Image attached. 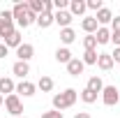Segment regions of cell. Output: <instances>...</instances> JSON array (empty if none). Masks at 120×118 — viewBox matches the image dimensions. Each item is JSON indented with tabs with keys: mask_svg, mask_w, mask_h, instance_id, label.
<instances>
[{
	"mask_svg": "<svg viewBox=\"0 0 120 118\" xmlns=\"http://www.w3.org/2000/svg\"><path fill=\"white\" fill-rule=\"evenodd\" d=\"M76 100H79V93L74 88H67L58 93V95H53V109L56 111H62V109H69V106H74Z\"/></svg>",
	"mask_w": 120,
	"mask_h": 118,
	"instance_id": "6da1fadb",
	"label": "cell"
},
{
	"mask_svg": "<svg viewBox=\"0 0 120 118\" xmlns=\"http://www.w3.org/2000/svg\"><path fill=\"white\" fill-rule=\"evenodd\" d=\"M14 14H12V9H2L0 12V37L5 39L7 35H12L14 32Z\"/></svg>",
	"mask_w": 120,
	"mask_h": 118,
	"instance_id": "7a4b0ae2",
	"label": "cell"
},
{
	"mask_svg": "<svg viewBox=\"0 0 120 118\" xmlns=\"http://www.w3.org/2000/svg\"><path fill=\"white\" fill-rule=\"evenodd\" d=\"M5 109H7V114H12V116H21V111H23V102H21V97L19 95H7L5 97Z\"/></svg>",
	"mask_w": 120,
	"mask_h": 118,
	"instance_id": "3957f363",
	"label": "cell"
},
{
	"mask_svg": "<svg viewBox=\"0 0 120 118\" xmlns=\"http://www.w3.org/2000/svg\"><path fill=\"white\" fill-rule=\"evenodd\" d=\"M102 102L106 106H116L120 102V90L116 86H104V90H102Z\"/></svg>",
	"mask_w": 120,
	"mask_h": 118,
	"instance_id": "277c9868",
	"label": "cell"
},
{
	"mask_svg": "<svg viewBox=\"0 0 120 118\" xmlns=\"http://www.w3.org/2000/svg\"><path fill=\"white\" fill-rule=\"evenodd\" d=\"M32 56H35V46L28 44V42H23V44L16 49V58L21 60V63H30V60H32Z\"/></svg>",
	"mask_w": 120,
	"mask_h": 118,
	"instance_id": "5b68a950",
	"label": "cell"
},
{
	"mask_svg": "<svg viewBox=\"0 0 120 118\" xmlns=\"http://www.w3.org/2000/svg\"><path fill=\"white\" fill-rule=\"evenodd\" d=\"M14 93H16V83L9 76H0V95L7 97V95H14Z\"/></svg>",
	"mask_w": 120,
	"mask_h": 118,
	"instance_id": "8992f818",
	"label": "cell"
},
{
	"mask_svg": "<svg viewBox=\"0 0 120 118\" xmlns=\"http://www.w3.org/2000/svg\"><path fill=\"white\" fill-rule=\"evenodd\" d=\"M28 12H30L28 2H21V0H19V2L14 5V9H12V14H14V21H16V26H19V23H21V21L26 19V14H28Z\"/></svg>",
	"mask_w": 120,
	"mask_h": 118,
	"instance_id": "52a82bcc",
	"label": "cell"
},
{
	"mask_svg": "<svg viewBox=\"0 0 120 118\" xmlns=\"http://www.w3.org/2000/svg\"><path fill=\"white\" fill-rule=\"evenodd\" d=\"M53 19H56V23H58L60 30H62V28H69V23H72L74 16L69 14V9H62V12H53Z\"/></svg>",
	"mask_w": 120,
	"mask_h": 118,
	"instance_id": "ba28073f",
	"label": "cell"
},
{
	"mask_svg": "<svg viewBox=\"0 0 120 118\" xmlns=\"http://www.w3.org/2000/svg\"><path fill=\"white\" fill-rule=\"evenodd\" d=\"M35 90H37V86L32 83V81H21L19 86H16V95H23V97H32L35 95Z\"/></svg>",
	"mask_w": 120,
	"mask_h": 118,
	"instance_id": "9c48e42d",
	"label": "cell"
},
{
	"mask_svg": "<svg viewBox=\"0 0 120 118\" xmlns=\"http://www.w3.org/2000/svg\"><path fill=\"white\" fill-rule=\"evenodd\" d=\"M83 70H86V65H83L81 58H72L69 63H67V72H69V76H81Z\"/></svg>",
	"mask_w": 120,
	"mask_h": 118,
	"instance_id": "30bf717a",
	"label": "cell"
},
{
	"mask_svg": "<svg viewBox=\"0 0 120 118\" xmlns=\"http://www.w3.org/2000/svg\"><path fill=\"white\" fill-rule=\"evenodd\" d=\"M12 74H14V76H19L21 81H26V76L30 74V65H28V63H21V60H16L14 65H12Z\"/></svg>",
	"mask_w": 120,
	"mask_h": 118,
	"instance_id": "8fae6325",
	"label": "cell"
},
{
	"mask_svg": "<svg viewBox=\"0 0 120 118\" xmlns=\"http://www.w3.org/2000/svg\"><path fill=\"white\" fill-rule=\"evenodd\" d=\"M86 9H88L86 0H69V14L72 16H83Z\"/></svg>",
	"mask_w": 120,
	"mask_h": 118,
	"instance_id": "7c38bea8",
	"label": "cell"
},
{
	"mask_svg": "<svg viewBox=\"0 0 120 118\" xmlns=\"http://www.w3.org/2000/svg\"><path fill=\"white\" fill-rule=\"evenodd\" d=\"M21 44H23V37H21V30H19V28H16L12 35H7V37H5V46H7V49H9V46L19 49Z\"/></svg>",
	"mask_w": 120,
	"mask_h": 118,
	"instance_id": "4fadbf2b",
	"label": "cell"
},
{
	"mask_svg": "<svg viewBox=\"0 0 120 118\" xmlns=\"http://www.w3.org/2000/svg\"><path fill=\"white\" fill-rule=\"evenodd\" d=\"M86 88L92 90V93H97V95H102V90H104V81H102V76H90L88 83H86Z\"/></svg>",
	"mask_w": 120,
	"mask_h": 118,
	"instance_id": "5bb4252c",
	"label": "cell"
},
{
	"mask_svg": "<svg viewBox=\"0 0 120 118\" xmlns=\"http://www.w3.org/2000/svg\"><path fill=\"white\" fill-rule=\"evenodd\" d=\"M81 28L86 30L88 35H95L97 28H99V23H97V19H95V16H86V19L81 21Z\"/></svg>",
	"mask_w": 120,
	"mask_h": 118,
	"instance_id": "9a60e30c",
	"label": "cell"
},
{
	"mask_svg": "<svg viewBox=\"0 0 120 118\" xmlns=\"http://www.w3.org/2000/svg\"><path fill=\"white\" fill-rule=\"evenodd\" d=\"M95 39H97V44H109V42H111V28L99 26L97 32H95Z\"/></svg>",
	"mask_w": 120,
	"mask_h": 118,
	"instance_id": "2e32d148",
	"label": "cell"
},
{
	"mask_svg": "<svg viewBox=\"0 0 120 118\" xmlns=\"http://www.w3.org/2000/svg\"><path fill=\"white\" fill-rule=\"evenodd\" d=\"M113 65H116V63H113V58H111V53H99V58H97V67H99L102 72H109Z\"/></svg>",
	"mask_w": 120,
	"mask_h": 118,
	"instance_id": "e0dca14e",
	"label": "cell"
},
{
	"mask_svg": "<svg viewBox=\"0 0 120 118\" xmlns=\"http://www.w3.org/2000/svg\"><path fill=\"white\" fill-rule=\"evenodd\" d=\"M95 19H97V23H99V26H106V23H111V21H113V12H111L109 7H102V9L95 14Z\"/></svg>",
	"mask_w": 120,
	"mask_h": 118,
	"instance_id": "ac0fdd59",
	"label": "cell"
},
{
	"mask_svg": "<svg viewBox=\"0 0 120 118\" xmlns=\"http://www.w3.org/2000/svg\"><path fill=\"white\" fill-rule=\"evenodd\" d=\"M74 39H76L74 28H62V30H60V42H62L65 46H69L72 42H74Z\"/></svg>",
	"mask_w": 120,
	"mask_h": 118,
	"instance_id": "d6986e66",
	"label": "cell"
},
{
	"mask_svg": "<svg viewBox=\"0 0 120 118\" xmlns=\"http://www.w3.org/2000/svg\"><path fill=\"white\" fill-rule=\"evenodd\" d=\"M53 23H56V19H53L51 12H44V14L37 16V26H39V28H51Z\"/></svg>",
	"mask_w": 120,
	"mask_h": 118,
	"instance_id": "ffe728a7",
	"label": "cell"
},
{
	"mask_svg": "<svg viewBox=\"0 0 120 118\" xmlns=\"http://www.w3.org/2000/svg\"><path fill=\"white\" fill-rule=\"evenodd\" d=\"M56 60H58V63H62V65H67V63L72 60V51H69L67 46H60L58 51H56Z\"/></svg>",
	"mask_w": 120,
	"mask_h": 118,
	"instance_id": "44dd1931",
	"label": "cell"
},
{
	"mask_svg": "<svg viewBox=\"0 0 120 118\" xmlns=\"http://www.w3.org/2000/svg\"><path fill=\"white\" fill-rule=\"evenodd\" d=\"M37 88L42 90V93H51V90H53V79H51V76H39Z\"/></svg>",
	"mask_w": 120,
	"mask_h": 118,
	"instance_id": "7402d4cb",
	"label": "cell"
},
{
	"mask_svg": "<svg viewBox=\"0 0 120 118\" xmlns=\"http://www.w3.org/2000/svg\"><path fill=\"white\" fill-rule=\"evenodd\" d=\"M97 58H99V53H97V49H92V51H86L83 53V65H97Z\"/></svg>",
	"mask_w": 120,
	"mask_h": 118,
	"instance_id": "603a6c76",
	"label": "cell"
},
{
	"mask_svg": "<svg viewBox=\"0 0 120 118\" xmlns=\"http://www.w3.org/2000/svg\"><path fill=\"white\" fill-rule=\"evenodd\" d=\"M81 100L86 104H92V102H97V93H92V90H88V88H83L81 90V95H79Z\"/></svg>",
	"mask_w": 120,
	"mask_h": 118,
	"instance_id": "cb8c5ba5",
	"label": "cell"
},
{
	"mask_svg": "<svg viewBox=\"0 0 120 118\" xmlns=\"http://www.w3.org/2000/svg\"><path fill=\"white\" fill-rule=\"evenodd\" d=\"M83 49H86V51L97 49V39H95V35H86V37H83Z\"/></svg>",
	"mask_w": 120,
	"mask_h": 118,
	"instance_id": "d4e9b609",
	"label": "cell"
},
{
	"mask_svg": "<svg viewBox=\"0 0 120 118\" xmlns=\"http://www.w3.org/2000/svg\"><path fill=\"white\" fill-rule=\"evenodd\" d=\"M86 5H88V9H92V12H99V9L104 7L102 0H86Z\"/></svg>",
	"mask_w": 120,
	"mask_h": 118,
	"instance_id": "484cf974",
	"label": "cell"
},
{
	"mask_svg": "<svg viewBox=\"0 0 120 118\" xmlns=\"http://www.w3.org/2000/svg\"><path fill=\"white\" fill-rule=\"evenodd\" d=\"M42 118H65L62 116V111H56V109H51V111H44Z\"/></svg>",
	"mask_w": 120,
	"mask_h": 118,
	"instance_id": "4316f807",
	"label": "cell"
},
{
	"mask_svg": "<svg viewBox=\"0 0 120 118\" xmlns=\"http://www.w3.org/2000/svg\"><path fill=\"white\" fill-rule=\"evenodd\" d=\"M111 30H113V32H120V16H113V21H111Z\"/></svg>",
	"mask_w": 120,
	"mask_h": 118,
	"instance_id": "83f0119b",
	"label": "cell"
},
{
	"mask_svg": "<svg viewBox=\"0 0 120 118\" xmlns=\"http://www.w3.org/2000/svg\"><path fill=\"white\" fill-rule=\"evenodd\" d=\"M111 42L116 46H120V32H113V30H111Z\"/></svg>",
	"mask_w": 120,
	"mask_h": 118,
	"instance_id": "f1b7e54d",
	"label": "cell"
},
{
	"mask_svg": "<svg viewBox=\"0 0 120 118\" xmlns=\"http://www.w3.org/2000/svg\"><path fill=\"white\" fill-rule=\"evenodd\" d=\"M111 58H113V63H118V65H120V46H116V51L111 53Z\"/></svg>",
	"mask_w": 120,
	"mask_h": 118,
	"instance_id": "f546056e",
	"label": "cell"
},
{
	"mask_svg": "<svg viewBox=\"0 0 120 118\" xmlns=\"http://www.w3.org/2000/svg\"><path fill=\"white\" fill-rule=\"evenodd\" d=\"M7 51H9V49L5 46V42H2V44H0V58H5V56H7Z\"/></svg>",
	"mask_w": 120,
	"mask_h": 118,
	"instance_id": "4dcf8cb0",
	"label": "cell"
},
{
	"mask_svg": "<svg viewBox=\"0 0 120 118\" xmlns=\"http://www.w3.org/2000/svg\"><path fill=\"white\" fill-rule=\"evenodd\" d=\"M74 118H90V114H88V111H79Z\"/></svg>",
	"mask_w": 120,
	"mask_h": 118,
	"instance_id": "1f68e13d",
	"label": "cell"
},
{
	"mask_svg": "<svg viewBox=\"0 0 120 118\" xmlns=\"http://www.w3.org/2000/svg\"><path fill=\"white\" fill-rule=\"evenodd\" d=\"M2 104H5V97H2V95H0V106H2Z\"/></svg>",
	"mask_w": 120,
	"mask_h": 118,
	"instance_id": "d6a6232c",
	"label": "cell"
},
{
	"mask_svg": "<svg viewBox=\"0 0 120 118\" xmlns=\"http://www.w3.org/2000/svg\"><path fill=\"white\" fill-rule=\"evenodd\" d=\"M19 118H23V116H19Z\"/></svg>",
	"mask_w": 120,
	"mask_h": 118,
	"instance_id": "836d02e7",
	"label": "cell"
}]
</instances>
